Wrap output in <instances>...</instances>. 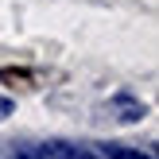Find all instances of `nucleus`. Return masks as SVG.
Instances as JSON below:
<instances>
[{
	"mask_svg": "<svg viewBox=\"0 0 159 159\" xmlns=\"http://www.w3.org/2000/svg\"><path fill=\"white\" fill-rule=\"evenodd\" d=\"M105 155H109V159H148L144 152H128V148H116V144H109Z\"/></svg>",
	"mask_w": 159,
	"mask_h": 159,
	"instance_id": "f257e3e1",
	"label": "nucleus"
},
{
	"mask_svg": "<svg viewBox=\"0 0 159 159\" xmlns=\"http://www.w3.org/2000/svg\"><path fill=\"white\" fill-rule=\"evenodd\" d=\"M0 78H4V82H20V85H27V82H31L27 70H0Z\"/></svg>",
	"mask_w": 159,
	"mask_h": 159,
	"instance_id": "f03ea898",
	"label": "nucleus"
},
{
	"mask_svg": "<svg viewBox=\"0 0 159 159\" xmlns=\"http://www.w3.org/2000/svg\"><path fill=\"white\" fill-rule=\"evenodd\" d=\"M4 116H12V101H8V97H0V120H4Z\"/></svg>",
	"mask_w": 159,
	"mask_h": 159,
	"instance_id": "7ed1b4c3",
	"label": "nucleus"
}]
</instances>
